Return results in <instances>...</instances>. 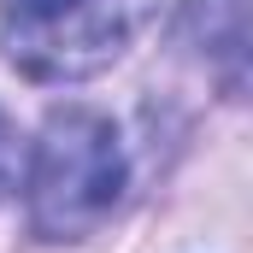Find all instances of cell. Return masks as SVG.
<instances>
[{
  "mask_svg": "<svg viewBox=\"0 0 253 253\" xmlns=\"http://www.w3.org/2000/svg\"><path fill=\"white\" fill-rule=\"evenodd\" d=\"M124 194V147L112 118L65 106L47 118L30 159V224L47 242H83Z\"/></svg>",
  "mask_w": 253,
  "mask_h": 253,
  "instance_id": "cell-1",
  "label": "cell"
},
{
  "mask_svg": "<svg viewBox=\"0 0 253 253\" xmlns=\"http://www.w3.org/2000/svg\"><path fill=\"white\" fill-rule=\"evenodd\" d=\"M141 12H147V0H88V6L65 12L59 24L12 36V59L30 77H53V83L59 77H88V71L112 65V53L135 36Z\"/></svg>",
  "mask_w": 253,
  "mask_h": 253,
  "instance_id": "cell-2",
  "label": "cell"
},
{
  "mask_svg": "<svg viewBox=\"0 0 253 253\" xmlns=\"http://www.w3.org/2000/svg\"><path fill=\"white\" fill-rule=\"evenodd\" d=\"M88 0H0L6 12V36H24V30H42V24H59L65 12H77Z\"/></svg>",
  "mask_w": 253,
  "mask_h": 253,
  "instance_id": "cell-3",
  "label": "cell"
},
{
  "mask_svg": "<svg viewBox=\"0 0 253 253\" xmlns=\"http://www.w3.org/2000/svg\"><path fill=\"white\" fill-rule=\"evenodd\" d=\"M18 171H24V147H18V129L6 124V112H0V194L18 189Z\"/></svg>",
  "mask_w": 253,
  "mask_h": 253,
  "instance_id": "cell-4",
  "label": "cell"
}]
</instances>
